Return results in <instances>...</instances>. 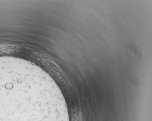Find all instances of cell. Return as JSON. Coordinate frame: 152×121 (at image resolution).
I'll return each instance as SVG.
<instances>
[{"mask_svg":"<svg viewBox=\"0 0 152 121\" xmlns=\"http://www.w3.org/2000/svg\"><path fill=\"white\" fill-rule=\"evenodd\" d=\"M0 121H70L55 81L31 63L0 57Z\"/></svg>","mask_w":152,"mask_h":121,"instance_id":"obj_1","label":"cell"}]
</instances>
